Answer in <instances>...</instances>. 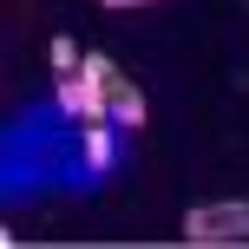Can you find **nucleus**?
Listing matches in <instances>:
<instances>
[{
	"label": "nucleus",
	"instance_id": "nucleus-2",
	"mask_svg": "<svg viewBox=\"0 0 249 249\" xmlns=\"http://www.w3.org/2000/svg\"><path fill=\"white\" fill-rule=\"evenodd\" d=\"M105 99H112V124H124V131H138L144 124V92L131 86V79L112 66V86H105Z\"/></svg>",
	"mask_w": 249,
	"mask_h": 249
},
{
	"label": "nucleus",
	"instance_id": "nucleus-1",
	"mask_svg": "<svg viewBox=\"0 0 249 249\" xmlns=\"http://www.w3.org/2000/svg\"><path fill=\"white\" fill-rule=\"evenodd\" d=\"M184 243H249V203H197L184 216Z\"/></svg>",
	"mask_w": 249,
	"mask_h": 249
},
{
	"label": "nucleus",
	"instance_id": "nucleus-4",
	"mask_svg": "<svg viewBox=\"0 0 249 249\" xmlns=\"http://www.w3.org/2000/svg\"><path fill=\"white\" fill-rule=\"evenodd\" d=\"M79 66H86V53H79L72 39L59 33V39H53V72H79Z\"/></svg>",
	"mask_w": 249,
	"mask_h": 249
},
{
	"label": "nucleus",
	"instance_id": "nucleus-3",
	"mask_svg": "<svg viewBox=\"0 0 249 249\" xmlns=\"http://www.w3.org/2000/svg\"><path fill=\"white\" fill-rule=\"evenodd\" d=\"M86 164H92V171L112 164V124H86Z\"/></svg>",
	"mask_w": 249,
	"mask_h": 249
},
{
	"label": "nucleus",
	"instance_id": "nucleus-5",
	"mask_svg": "<svg viewBox=\"0 0 249 249\" xmlns=\"http://www.w3.org/2000/svg\"><path fill=\"white\" fill-rule=\"evenodd\" d=\"M105 7H151V0H105Z\"/></svg>",
	"mask_w": 249,
	"mask_h": 249
}]
</instances>
